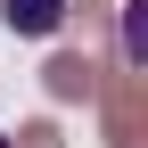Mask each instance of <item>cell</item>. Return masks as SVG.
<instances>
[{
    "instance_id": "obj_3",
    "label": "cell",
    "mask_w": 148,
    "mask_h": 148,
    "mask_svg": "<svg viewBox=\"0 0 148 148\" xmlns=\"http://www.w3.org/2000/svg\"><path fill=\"white\" fill-rule=\"evenodd\" d=\"M0 16H8L16 33H58L66 25V0H0Z\"/></svg>"
},
{
    "instance_id": "obj_1",
    "label": "cell",
    "mask_w": 148,
    "mask_h": 148,
    "mask_svg": "<svg viewBox=\"0 0 148 148\" xmlns=\"http://www.w3.org/2000/svg\"><path fill=\"white\" fill-rule=\"evenodd\" d=\"M140 123H148L140 74H115V82H107V140H115V148H140Z\"/></svg>"
},
{
    "instance_id": "obj_5",
    "label": "cell",
    "mask_w": 148,
    "mask_h": 148,
    "mask_svg": "<svg viewBox=\"0 0 148 148\" xmlns=\"http://www.w3.org/2000/svg\"><path fill=\"white\" fill-rule=\"evenodd\" d=\"M25 148H58V132H49V123H33V132H25Z\"/></svg>"
},
{
    "instance_id": "obj_6",
    "label": "cell",
    "mask_w": 148,
    "mask_h": 148,
    "mask_svg": "<svg viewBox=\"0 0 148 148\" xmlns=\"http://www.w3.org/2000/svg\"><path fill=\"white\" fill-rule=\"evenodd\" d=\"M0 148H8V140H0Z\"/></svg>"
},
{
    "instance_id": "obj_4",
    "label": "cell",
    "mask_w": 148,
    "mask_h": 148,
    "mask_svg": "<svg viewBox=\"0 0 148 148\" xmlns=\"http://www.w3.org/2000/svg\"><path fill=\"white\" fill-rule=\"evenodd\" d=\"M148 58V0H123V66Z\"/></svg>"
},
{
    "instance_id": "obj_2",
    "label": "cell",
    "mask_w": 148,
    "mask_h": 148,
    "mask_svg": "<svg viewBox=\"0 0 148 148\" xmlns=\"http://www.w3.org/2000/svg\"><path fill=\"white\" fill-rule=\"evenodd\" d=\"M49 99H99V66H90L82 49L49 58Z\"/></svg>"
}]
</instances>
